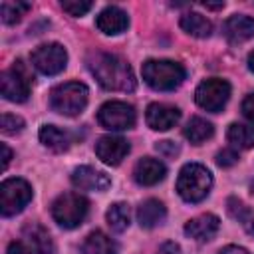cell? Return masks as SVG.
<instances>
[{"mask_svg":"<svg viewBox=\"0 0 254 254\" xmlns=\"http://www.w3.org/2000/svg\"><path fill=\"white\" fill-rule=\"evenodd\" d=\"M30 10L28 2H2L0 4V14L4 24H16L22 20V16Z\"/></svg>","mask_w":254,"mask_h":254,"instance_id":"obj_26","label":"cell"},{"mask_svg":"<svg viewBox=\"0 0 254 254\" xmlns=\"http://www.w3.org/2000/svg\"><path fill=\"white\" fill-rule=\"evenodd\" d=\"M95 26H97L99 32H103L107 36H115V34H121V32L127 30L129 18H127V12H123L121 8L107 6L99 12V16L95 20Z\"/></svg>","mask_w":254,"mask_h":254,"instance_id":"obj_15","label":"cell"},{"mask_svg":"<svg viewBox=\"0 0 254 254\" xmlns=\"http://www.w3.org/2000/svg\"><path fill=\"white\" fill-rule=\"evenodd\" d=\"M89 210L87 198L77 192H64L52 204V216L62 228H75L79 226Z\"/></svg>","mask_w":254,"mask_h":254,"instance_id":"obj_5","label":"cell"},{"mask_svg":"<svg viewBox=\"0 0 254 254\" xmlns=\"http://www.w3.org/2000/svg\"><path fill=\"white\" fill-rule=\"evenodd\" d=\"M155 149H157L161 155H165V157H175V155H179V145H175L173 141H159V143L155 145Z\"/></svg>","mask_w":254,"mask_h":254,"instance_id":"obj_31","label":"cell"},{"mask_svg":"<svg viewBox=\"0 0 254 254\" xmlns=\"http://www.w3.org/2000/svg\"><path fill=\"white\" fill-rule=\"evenodd\" d=\"M91 2H87V0H64L62 2V8H64V12H67L69 16H83L85 12H89L91 10Z\"/></svg>","mask_w":254,"mask_h":254,"instance_id":"obj_28","label":"cell"},{"mask_svg":"<svg viewBox=\"0 0 254 254\" xmlns=\"http://www.w3.org/2000/svg\"><path fill=\"white\" fill-rule=\"evenodd\" d=\"M226 210H228V214L234 218V220H238V222H242V224H246L254 214L250 212V208L242 202V200H238V198H234V196H230L228 200H226Z\"/></svg>","mask_w":254,"mask_h":254,"instance_id":"obj_27","label":"cell"},{"mask_svg":"<svg viewBox=\"0 0 254 254\" xmlns=\"http://www.w3.org/2000/svg\"><path fill=\"white\" fill-rule=\"evenodd\" d=\"M242 113H244L246 119H250L254 123V93H250V95L244 97V101H242Z\"/></svg>","mask_w":254,"mask_h":254,"instance_id":"obj_32","label":"cell"},{"mask_svg":"<svg viewBox=\"0 0 254 254\" xmlns=\"http://www.w3.org/2000/svg\"><path fill=\"white\" fill-rule=\"evenodd\" d=\"M181 28L189 34V36H194V38H208L210 32H212V24L210 20H206L202 14L198 12H189L181 18Z\"/></svg>","mask_w":254,"mask_h":254,"instance_id":"obj_22","label":"cell"},{"mask_svg":"<svg viewBox=\"0 0 254 254\" xmlns=\"http://www.w3.org/2000/svg\"><path fill=\"white\" fill-rule=\"evenodd\" d=\"M81 254H117V244L105 232H89L81 244Z\"/></svg>","mask_w":254,"mask_h":254,"instance_id":"obj_20","label":"cell"},{"mask_svg":"<svg viewBox=\"0 0 254 254\" xmlns=\"http://www.w3.org/2000/svg\"><path fill=\"white\" fill-rule=\"evenodd\" d=\"M87 65H89L93 77L105 89H111V91H133L135 85H137L131 65L123 58H119L115 54L97 52L87 60Z\"/></svg>","mask_w":254,"mask_h":254,"instance_id":"obj_1","label":"cell"},{"mask_svg":"<svg viewBox=\"0 0 254 254\" xmlns=\"http://www.w3.org/2000/svg\"><path fill=\"white\" fill-rule=\"evenodd\" d=\"M244 230H246L250 236H254V216H252V218H250V220L244 224Z\"/></svg>","mask_w":254,"mask_h":254,"instance_id":"obj_37","label":"cell"},{"mask_svg":"<svg viewBox=\"0 0 254 254\" xmlns=\"http://www.w3.org/2000/svg\"><path fill=\"white\" fill-rule=\"evenodd\" d=\"M34 67L44 73V75H56L60 71H64V67L67 65V52L64 50V46L52 42V44H42L38 46L32 56H30Z\"/></svg>","mask_w":254,"mask_h":254,"instance_id":"obj_10","label":"cell"},{"mask_svg":"<svg viewBox=\"0 0 254 254\" xmlns=\"http://www.w3.org/2000/svg\"><path fill=\"white\" fill-rule=\"evenodd\" d=\"M87 87L79 81H67V83H62L58 87L52 89L50 93V105L54 111L62 113V115H67V117H73L77 113H81L87 105Z\"/></svg>","mask_w":254,"mask_h":254,"instance_id":"obj_4","label":"cell"},{"mask_svg":"<svg viewBox=\"0 0 254 254\" xmlns=\"http://www.w3.org/2000/svg\"><path fill=\"white\" fill-rule=\"evenodd\" d=\"M105 218H107V224L111 226L113 232H123L131 224V208L125 202H113L107 208Z\"/></svg>","mask_w":254,"mask_h":254,"instance_id":"obj_24","label":"cell"},{"mask_svg":"<svg viewBox=\"0 0 254 254\" xmlns=\"http://www.w3.org/2000/svg\"><path fill=\"white\" fill-rule=\"evenodd\" d=\"M185 75V67L173 60H147L143 64V79L157 91H171L179 87Z\"/></svg>","mask_w":254,"mask_h":254,"instance_id":"obj_3","label":"cell"},{"mask_svg":"<svg viewBox=\"0 0 254 254\" xmlns=\"http://www.w3.org/2000/svg\"><path fill=\"white\" fill-rule=\"evenodd\" d=\"M71 183L73 187H77L79 190H105L109 189L111 185V179L103 173V171H97L89 165H81L77 169H73L71 173Z\"/></svg>","mask_w":254,"mask_h":254,"instance_id":"obj_12","label":"cell"},{"mask_svg":"<svg viewBox=\"0 0 254 254\" xmlns=\"http://www.w3.org/2000/svg\"><path fill=\"white\" fill-rule=\"evenodd\" d=\"M228 141L238 149H252L254 147V127L244 123H232L226 131Z\"/></svg>","mask_w":254,"mask_h":254,"instance_id":"obj_25","label":"cell"},{"mask_svg":"<svg viewBox=\"0 0 254 254\" xmlns=\"http://www.w3.org/2000/svg\"><path fill=\"white\" fill-rule=\"evenodd\" d=\"M238 161V153L234 149H222L216 153V163L220 167H232Z\"/></svg>","mask_w":254,"mask_h":254,"instance_id":"obj_30","label":"cell"},{"mask_svg":"<svg viewBox=\"0 0 254 254\" xmlns=\"http://www.w3.org/2000/svg\"><path fill=\"white\" fill-rule=\"evenodd\" d=\"M220 228V220L216 214H200V216H194L190 218L187 224H185V234L189 238H194L198 242H204V240H210Z\"/></svg>","mask_w":254,"mask_h":254,"instance_id":"obj_14","label":"cell"},{"mask_svg":"<svg viewBox=\"0 0 254 254\" xmlns=\"http://www.w3.org/2000/svg\"><path fill=\"white\" fill-rule=\"evenodd\" d=\"M147 125L155 131H167L171 127H175L181 119V111L173 105H165V103H151L147 107L145 113Z\"/></svg>","mask_w":254,"mask_h":254,"instance_id":"obj_13","label":"cell"},{"mask_svg":"<svg viewBox=\"0 0 254 254\" xmlns=\"http://www.w3.org/2000/svg\"><path fill=\"white\" fill-rule=\"evenodd\" d=\"M212 187V175L198 163H187L177 179V192L187 202H200L206 198Z\"/></svg>","mask_w":254,"mask_h":254,"instance_id":"obj_2","label":"cell"},{"mask_svg":"<svg viewBox=\"0 0 254 254\" xmlns=\"http://www.w3.org/2000/svg\"><path fill=\"white\" fill-rule=\"evenodd\" d=\"M131 151V145L127 139L119 137V135H103L97 139L95 143V155L105 163V165H119L127 153Z\"/></svg>","mask_w":254,"mask_h":254,"instance_id":"obj_11","label":"cell"},{"mask_svg":"<svg viewBox=\"0 0 254 254\" xmlns=\"http://www.w3.org/2000/svg\"><path fill=\"white\" fill-rule=\"evenodd\" d=\"M135 107L125 101H107L97 111V121L109 131H125L135 125Z\"/></svg>","mask_w":254,"mask_h":254,"instance_id":"obj_8","label":"cell"},{"mask_svg":"<svg viewBox=\"0 0 254 254\" xmlns=\"http://www.w3.org/2000/svg\"><path fill=\"white\" fill-rule=\"evenodd\" d=\"M24 238L28 240L30 248L36 252V254H54V240L50 236V232L38 224V222H28L24 226Z\"/></svg>","mask_w":254,"mask_h":254,"instance_id":"obj_18","label":"cell"},{"mask_svg":"<svg viewBox=\"0 0 254 254\" xmlns=\"http://www.w3.org/2000/svg\"><path fill=\"white\" fill-rule=\"evenodd\" d=\"M2 153H4V169H6L8 163H10V159H12V151H10V147L6 143H2Z\"/></svg>","mask_w":254,"mask_h":254,"instance_id":"obj_36","label":"cell"},{"mask_svg":"<svg viewBox=\"0 0 254 254\" xmlns=\"http://www.w3.org/2000/svg\"><path fill=\"white\" fill-rule=\"evenodd\" d=\"M0 89H2L4 99H8V101L22 103L28 99L30 89H32V75L28 73V69L24 67L22 62H14V65L10 69L2 71Z\"/></svg>","mask_w":254,"mask_h":254,"instance_id":"obj_6","label":"cell"},{"mask_svg":"<svg viewBox=\"0 0 254 254\" xmlns=\"http://www.w3.org/2000/svg\"><path fill=\"white\" fill-rule=\"evenodd\" d=\"M165 216H167V208L157 198H147L137 208V222L143 228H155L157 224H161L165 220Z\"/></svg>","mask_w":254,"mask_h":254,"instance_id":"obj_19","label":"cell"},{"mask_svg":"<svg viewBox=\"0 0 254 254\" xmlns=\"http://www.w3.org/2000/svg\"><path fill=\"white\" fill-rule=\"evenodd\" d=\"M222 32L232 44L248 42L250 38H254V18L244 16V14H234L224 22Z\"/></svg>","mask_w":254,"mask_h":254,"instance_id":"obj_17","label":"cell"},{"mask_svg":"<svg viewBox=\"0 0 254 254\" xmlns=\"http://www.w3.org/2000/svg\"><path fill=\"white\" fill-rule=\"evenodd\" d=\"M157 254H183V250H181V246L175 244V242H165V244L159 248Z\"/></svg>","mask_w":254,"mask_h":254,"instance_id":"obj_33","label":"cell"},{"mask_svg":"<svg viewBox=\"0 0 254 254\" xmlns=\"http://www.w3.org/2000/svg\"><path fill=\"white\" fill-rule=\"evenodd\" d=\"M218 254H250L246 248H242V246H234V244H230V246H224Z\"/></svg>","mask_w":254,"mask_h":254,"instance_id":"obj_35","label":"cell"},{"mask_svg":"<svg viewBox=\"0 0 254 254\" xmlns=\"http://www.w3.org/2000/svg\"><path fill=\"white\" fill-rule=\"evenodd\" d=\"M30 200H32V187L24 179H6L0 185V210L4 216L22 212Z\"/></svg>","mask_w":254,"mask_h":254,"instance_id":"obj_7","label":"cell"},{"mask_svg":"<svg viewBox=\"0 0 254 254\" xmlns=\"http://www.w3.org/2000/svg\"><path fill=\"white\" fill-rule=\"evenodd\" d=\"M24 129V119L12 115V113H4L2 115V131L8 135H16Z\"/></svg>","mask_w":254,"mask_h":254,"instance_id":"obj_29","label":"cell"},{"mask_svg":"<svg viewBox=\"0 0 254 254\" xmlns=\"http://www.w3.org/2000/svg\"><path fill=\"white\" fill-rule=\"evenodd\" d=\"M165 175H167V167L159 159H153V157H143L133 169L135 181L143 187H153V185L161 183L165 179Z\"/></svg>","mask_w":254,"mask_h":254,"instance_id":"obj_16","label":"cell"},{"mask_svg":"<svg viewBox=\"0 0 254 254\" xmlns=\"http://www.w3.org/2000/svg\"><path fill=\"white\" fill-rule=\"evenodd\" d=\"M40 141L44 147L56 151V153H62V151H67L69 145H71V139H69V133L56 127V125H44L40 129Z\"/></svg>","mask_w":254,"mask_h":254,"instance_id":"obj_21","label":"cell"},{"mask_svg":"<svg viewBox=\"0 0 254 254\" xmlns=\"http://www.w3.org/2000/svg\"><path fill=\"white\" fill-rule=\"evenodd\" d=\"M183 133H185V137H187L192 145H200V143H204L206 139L212 137L214 127H212L210 121H206V119H202V117H192V119L187 123V127H185Z\"/></svg>","mask_w":254,"mask_h":254,"instance_id":"obj_23","label":"cell"},{"mask_svg":"<svg viewBox=\"0 0 254 254\" xmlns=\"http://www.w3.org/2000/svg\"><path fill=\"white\" fill-rule=\"evenodd\" d=\"M248 67H250V69L254 71V52H252V54L248 56Z\"/></svg>","mask_w":254,"mask_h":254,"instance_id":"obj_38","label":"cell"},{"mask_svg":"<svg viewBox=\"0 0 254 254\" xmlns=\"http://www.w3.org/2000/svg\"><path fill=\"white\" fill-rule=\"evenodd\" d=\"M228 97H230V83L224 79H218V77L204 79L194 91V99H196L198 107H202L210 113H218L226 105Z\"/></svg>","mask_w":254,"mask_h":254,"instance_id":"obj_9","label":"cell"},{"mask_svg":"<svg viewBox=\"0 0 254 254\" xmlns=\"http://www.w3.org/2000/svg\"><path fill=\"white\" fill-rule=\"evenodd\" d=\"M6 254H30V250L22 242H10L6 248Z\"/></svg>","mask_w":254,"mask_h":254,"instance_id":"obj_34","label":"cell"}]
</instances>
